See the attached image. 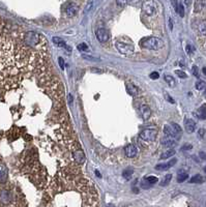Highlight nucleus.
<instances>
[{"label": "nucleus", "instance_id": "nucleus-20", "mask_svg": "<svg viewBox=\"0 0 206 207\" xmlns=\"http://www.w3.org/2000/svg\"><path fill=\"white\" fill-rule=\"evenodd\" d=\"M133 173H134V170H133V169H129H129H125V170L122 172V176L124 177L125 179L129 180V179L132 178Z\"/></svg>", "mask_w": 206, "mask_h": 207}, {"label": "nucleus", "instance_id": "nucleus-22", "mask_svg": "<svg viewBox=\"0 0 206 207\" xmlns=\"http://www.w3.org/2000/svg\"><path fill=\"white\" fill-rule=\"evenodd\" d=\"M171 127H172V129H173V131L175 132V134L177 135V137H179L180 134H181V132H182L181 127H180L177 123H175V122H172V123H171Z\"/></svg>", "mask_w": 206, "mask_h": 207}, {"label": "nucleus", "instance_id": "nucleus-6", "mask_svg": "<svg viewBox=\"0 0 206 207\" xmlns=\"http://www.w3.org/2000/svg\"><path fill=\"white\" fill-rule=\"evenodd\" d=\"M97 37L99 43H106L109 39V33L105 28H99L97 31Z\"/></svg>", "mask_w": 206, "mask_h": 207}, {"label": "nucleus", "instance_id": "nucleus-7", "mask_svg": "<svg viewBox=\"0 0 206 207\" xmlns=\"http://www.w3.org/2000/svg\"><path fill=\"white\" fill-rule=\"evenodd\" d=\"M176 159H172L170 161H168V163L166 164H158V165L156 166V169L158 171H166L168 170V169H170L171 167H173L174 165L176 164Z\"/></svg>", "mask_w": 206, "mask_h": 207}, {"label": "nucleus", "instance_id": "nucleus-11", "mask_svg": "<svg viewBox=\"0 0 206 207\" xmlns=\"http://www.w3.org/2000/svg\"><path fill=\"white\" fill-rule=\"evenodd\" d=\"M140 113H141V115H142L143 119L147 120L150 117V115H151V110L149 109L148 106L143 105V106H141V108H140Z\"/></svg>", "mask_w": 206, "mask_h": 207}, {"label": "nucleus", "instance_id": "nucleus-41", "mask_svg": "<svg viewBox=\"0 0 206 207\" xmlns=\"http://www.w3.org/2000/svg\"><path fill=\"white\" fill-rule=\"evenodd\" d=\"M141 0H131V2L133 3V4H135V3H138V2H140Z\"/></svg>", "mask_w": 206, "mask_h": 207}, {"label": "nucleus", "instance_id": "nucleus-24", "mask_svg": "<svg viewBox=\"0 0 206 207\" xmlns=\"http://www.w3.org/2000/svg\"><path fill=\"white\" fill-rule=\"evenodd\" d=\"M203 2H202V0H196L195 2V13H199L201 11V9H203Z\"/></svg>", "mask_w": 206, "mask_h": 207}, {"label": "nucleus", "instance_id": "nucleus-5", "mask_svg": "<svg viewBox=\"0 0 206 207\" xmlns=\"http://www.w3.org/2000/svg\"><path fill=\"white\" fill-rule=\"evenodd\" d=\"M38 41H40V35L36 34L34 32H29L25 35L24 41L26 43L28 46H35V45L38 44Z\"/></svg>", "mask_w": 206, "mask_h": 207}, {"label": "nucleus", "instance_id": "nucleus-23", "mask_svg": "<svg viewBox=\"0 0 206 207\" xmlns=\"http://www.w3.org/2000/svg\"><path fill=\"white\" fill-rule=\"evenodd\" d=\"M190 182L191 183H201V182H203V177H202L201 175H195V176L191 178Z\"/></svg>", "mask_w": 206, "mask_h": 207}, {"label": "nucleus", "instance_id": "nucleus-38", "mask_svg": "<svg viewBox=\"0 0 206 207\" xmlns=\"http://www.w3.org/2000/svg\"><path fill=\"white\" fill-rule=\"evenodd\" d=\"M200 157H201L202 159H206V152H203V151H201V152L199 153Z\"/></svg>", "mask_w": 206, "mask_h": 207}, {"label": "nucleus", "instance_id": "nucleus-21", "mask_svg": "<svg viewBox=\"0 0 206 207\" xmlns=\"http://www.w3.org/2000/svg\"><path fill=\"white\" fill-rule=\"evenodd\" d=\"M198 117L200 118V119H206V107L205 106H202L201 108L199 109V111H198Z\"/></svg>", "mask_w": 206, "mask_h": 207}, {"label": "nucleus", "instance_id": "nucleus-43", "mask_svg": "<svg viewBox=\"0 0 206 207\" xmlns=\"http://www.w3.org/2000/svg\"><path fill=\"white\" fill-rule=\"evenodd\" d=\"M170 26H169V28H170V30H172L173 29V26H172V22H171V20H170Z\"/></svg>", "mask_w": 206, "mask_h": 207}, {"label": "nucleus", "instance_id": "nucleus-9", "mask_svg": "<svg viewBox=\"0 0 206 207\" xmlns=\"http://www.w3.org/2000/svg\"><path fill=\"white\" fill-rule=\"evenodd\" d=\"M125 88H126V92L132 96H137L139 94V89L137 86H135L132 83H126L125 84Z\"/></svg>", "mask_w": 206, "mask_h": 207}, {"label": "nucleus", "instance_id": "nucleus-30", "mask_svg": "<svg viewBox=\"0 0 206 207\" xmlns=\"http://www.w3.org/2000/svg\"><path fill=\"white\" fill-rule=\"evenodd\" d=\"M77 49L79 51H82V52H84V51H86V52H87V51H88V46L85 44V43H82V44L78 45Z\"/></svg>", "mask_w": 206, "mask_h": 207}, {"label": "nucleus", "instance_id": "nucleus-8", "mask_svg": "<svg viewBox=\"0 0 206 207\" xmlns=\"http://www.w3.org/2000/svg\"><path fill=\"white\" fill-rule=\"evenodd\" d=\"M124 153L127 157H135L137 155V153H138V149H137V147L135 145L129 144L124 148Z\"/></svg>", "mask_w": 206, "mask_h": 207}, {"label": "nucleus", "instance_id": "nucleus-1", "mask_svg": "<svg viewBox=\"0 0 206 207\" xmlns=\"http://www.w3.org/2000/svg\"><path fill=\"white\" fill-rule=\"evenodd\" d=\"M141 47L143 49H147V50H158L161 49L164 44L163 41L160 39L158 37H147V38H143L140 43Z\"/></svg>", "mask_w": 206, "mask_h": 207}, {"label": "nucleus", "instance_id": "nucleus-29", "mask_svg": "<svg viewBox=\"0 0 206 207\" xmlns=\"http://www.w3.org/2000/svg\"><path fill=\"white\" fill-rule=\"evenodd\" d=\"M145 180L148 183H150V184H153V183L158 182V177H156V176H148L147 178H145Z\"/></svg>", "mask_w": 206, "mask_h": 207}, {"label": "nucleus", "instance_id": "nucleus-44", "mask_svg": "<svg viewBox=\"0 0 206 207\" xmlns=\"http://www.w3.org/2000/svg\"><path fill=\"white\" fill-rule=\"evenodd\" d=\"M199 133H200V136H201V137H202V136H203L204 135V131H203V129H200V131H199Z\"/></svg>", "mask_w": 206, "mask_h": 207}, {"label": "nucleus", "instance_id": "nucleus-35", "mask_svg": "<svg viewBox=\"0 0 206 207\" xmlns=\"http://www.w3.org/2000/svg\"><path fill=\"white\" fill-rule=\"evenodd\" d=\"M58 62H59L60 68H61V70H63V68H64V60H63V58H62V57H59V58H58Z\"/></svg>", "mask_w": 206, "mask_h": 207}, {"label": "nucleus", "instance_id": "nucleus-47", "mask_svg": "<svg viewBox=\"0 0 206 207\" xmlns=\"http://www.w3.org/2000/svg\"><path fill=\"white\" fill-rule=\"evenodd\" d=\"M204 96L206 97V89H205V91H204Z\"/></svg>", "mask_w": 206, "mask_h": 207}, {"label": "nucleus", "instance_id": "nucleus-10", "mask_svg": "<svg viewBox=\"0 0 206 207\" xmlns=\"http://www.w3.org/2000/svg\"><path fill=\"white\" fill-rule=\"evenodd\" d=\"M184 127H185V131L189 134L194 133L196 129L195 121L193 119H185V121H184Z\"/></svg>", "mask_w": 206, "mask_h": 207}, {"label": "nucleus", "instance_id": "nucleus-45", "mask_svg": "<svg viewBox=\"0 0 206 207\" xmlns=\"http://www.w3.org/2000/svg\"><path fill=\"white\" fill-rule=\"evenodd\" d=\"M202 72H203V74L206 76V68H203V70H202Z\"/></svg>", "mask_w": 206, "mask_h": 207}, {"label": "nucleus", "instance_id": "nucleus-17", "mask_svg": "<svg viewBox=\"0 0 206 207\" xmlns=\"http://www.w3.org/2000/svg\"><path fill=\"white\" fill-rule=\"evenodd\" d=\"M171 180H172V174H167L163 177V179H162V181H161L160 184L162 185V186H166V185H168L170 182H171Z\"/></svg>", "mask_w": 206, "mask_h": 207}, {"label": "nucleus", "instance_id": "nucleus-36", "mask_svg": "<svg viewBox=\"0 0 206 207\" xmlns=\"http://www.w3.org/2000/svg\"><path fill=\"white\" fill-rule=\"evenodd\" d=\"M171 1V3H172V5H173V7H174V9H177V6H178V0H170Z\"/></svg>", "mask_w": 206, "mask_h": 207}, {"label": "nucleus", "instance_id": "nucleus-40", "mask_svg": "<svg viewBox=\"0 0 206 207\" xmlns=\"http://www.w3.org/2000/svg\"><path fill=\"white\" fill-rule=\"evenodd\" d=\"M184 2H185L186 5H190L191 4V2H192V0H184Z\"/></svg>", "mask_w": 206, "mask_h": 207}, {"label": "nucleus", "instance_id": "nucleus-14", "mask_svg": "<svg viewBox=\"0 0 206 207\" xmlns=\"http://www.w3.org/2000/svg\"><path fill=\"white\" fill-rule=\"evenodd\" d=\"M74 157L75 159L78 161L79 164H83L85 161V155H84L83 151L82 150H77L74 152Z\"/></svg>", "mask_w": 206, "mask_h": 207}, {"label": "nucleus", "instance_id": "nucleus-28", "mask_svg": "<svg viewBox=\"0 0 206 207\" xmlns=\"http://www.w3.org/2000/svg\"><path fill=\"white\" fill-rule=\"evenodd\" d=\"M206 87V83L204 82V81H198L197 83H196V89L197 90H202L204 89V88Z\"/></svg>", "mask_w": 206, "mask_h": 207}, {"label": "nucleus", "instance_id": "nucleus-19", "mask_svg": "<svg viewBox=\"0 0 206 207\" xmlns=\"http://www.w3.org/2000/svg\"><path fill=\"white\" fill-rule=\"evenodd\" d=\"M53 41H54V44L56 45V46H58V47H61V48H66V44H65V41H62L60 37H53Z\"/></svg>", "mask_w": 206, "mask_h": 207}, {"label": "nucleus", "instance_id": "nucleus-34", "mask_svg": "<svg viewBox=\"0 0 206 207\" xmlns=\"http://www.w3.org/2000/svg\"><path fill=\"white\" fill-rule=\"evenodd\" d=\"M192 73H193V75L195 77L199 78V68H198L197 66H193V68H192Z\"/></svg>", "mask_w": 206, "mask_h": 207}, {"label": "nucleus", "instance_id": "nucleus-48", "mask_svg": "<svg viewBox=\"0 0 206 207\" xmlns=\"http://www.w3.org/2000/svg\"><path fill=\"white\" fill-rule=\"evenodd\" d=\"M204 171H205V172H206V167H205V168H204Z\"/></svg>", "mask_w": 206, "mask_h": 207}, {"label": "nucleus", "instance_id": "nucleus-27", "mask_svg": "<svg viewBox=\"0 0 206 207\" xmlns=\"http://www.w3.org/2000/svg\"><path fill=\"white\" fill-rule=\"evenodd\" d=\"M188 177H189V175L186 173H179L177 177V181L178 182H183V181H185L188 179Z\"/></svg>", "mask_w": 206, "mask_h": 207}, {"label": "nucleus", "instance_id": "nucleus-3", "mask_svg": "<svg viewBox=\"0 0 206 207\" xmlns=\"http://www.w3.org/2000/svg\"><path fill=\"white\" fill-rule=\"evenodd\" d=\"M117 50L121 53V54H124V55H129V54H133L135 51V48L133 45L131 44H126V43H121V41H117L116 44Z\"/></svg>", "mask_w": 206, "mask_h": 207}, {"label": "nucleus", "instance_id": "nucleus-42", "mask_svg": "<svg viewBox=\"0 0 206 207\" xmlns=\"http://www.w3.org/2000/svg\"><path fill=\"white\" fill-rule=\"evenodd\" d=\"M92 72H93V73H102V70H94V68H92Z\"/></svg>", "mask_w": 206, "mask_h": 207}, {"label": "nucleus", "instance_id": "nucleus-46", "mask_svg": "<svg viewBox=\"0 0 206 207\" xmlns=\"http://www.w3.org/2000/svg\"><path fill=\"white\" fill-rule=\"evenodd\" d=\"M202 2H203V5L206 6V0H202Z\"/></svg>", "mask_w": 206, "mask_h": 207}, {"label": "nucleus", "instance_id": "nucleus-32", "mask_svg": "<svg viewBox=\"0 0 206 207\" xmlns=\"http://www.w3.org/2000/svg\"><path fill=\"white\" fill-rule=\"evenodd\" d=\"M150 79H152V80H158V78H160V74H158V72H153L150 74Z\"/></svg>", "mask_w": 206, "mask_h": 207}, {"label": "nucleus", "instance_id": "nucleus-2", "mask_svg": "<svg viewBox=\"0 0 206 207\" xmlns=\"http://www.w3.org/2000/svg\"><path fill=\"white\" fill-rule=\"evenodd\" d=\"M156 134H158V132L156 129H146L141 132L139 137L145 142H151L156 138Z\"/></svg>", "mask_w": 206, "mask_h": 207}, {"label": "nucleus", "instance_id": "nucleus-16", "mask_svg": "<svg viewBox=\"0 0 206 207\" xmlns=\"http://www.w3.org/2000/svg\"><path fill=\"white\" fill-rule=\"evenodd\" d=\"M162 144L165 147H173L175 145V141L172 137H167L166 139L163 140Z\"/></svg>", "mask_w": 206, "mask_h": 207}, {"label": "nucleus", "instance_id": "nucleus-15", "mask_svg": "<svg viewBox=\"0 0 206 207\" xmlns=\"http://www.w3.org/2000/svg\"><path fill=\"white\" fill-rule=\"evenodd\" d=\"M164 134L167 136V137H177V135L175 134V132L173 131V129H172V127H170V125H165L164 127Z\"/></svg>", "mask_w": 206, "mask_h": 207}, {"label": "nucleus", "instance_id": "nucleus-39", "mask_svg": "<svg viewBox=\"0 0 206 207\" xmlns=\"http://www.w3.org/2000/svg\"><path fill=\"white\" fill-rule=\"evenodd\" d=\"M192 148V145H186V146H184V147H182V149H191Z\"/></svg>", "mask_w": 206, "mask_h": 207}, {"label": "nucleus", "instance_id": "nucleus-25", "mask_svg": "<svg viewBox=\"0 0 206 207\" xmlns=\"http://www.w3.org/2000/svg\"><path fill=\"white\" fill-rule=\"evenodd\" d=\"M165 81H166L170 86H172V87L175 86V80H174L173 77L169 76V75H166V76H165Z\"/></svg>", "mask_w": 206, "mask_h": 207}, {"label": "nucleus", "instance_id": "nucleus-13", "mask_svg": "<svg viewBox=\"0 0 206 207\" xmlns=\"http://www.w3.org/2000/svg\"><path fill=\"white\" fill-rule=\"evenodd\" d=\"M65 13L68 17H74L78 13V6L76 4H70L65 9Z\"/></svg>", "mask_w": 206, "mask_h": 207}, {"label": "nucleus", "instance_id": "nucleus-31", "mask_svg": "<svg viewBox=\"0 0 206 207\" xmlns=\"http://www.w3.org/2000/svg\"><path fill=\"white\" fill-rule=\"evenodd\" d=\"M175 74L177 75L179 78H182V79H185L186 77H188V75L184 72H182V70H175Z\"/></svg>", "mask_w": 206, "mask_h": 207}, {"label": "nucleus", "instance_id": "nucleus-37", "mask_svg": "<svg viewBox=\"0 0 206 207\" xmlns=\"http://www.w3.org/2000/svg\"><path fill=\"white\" fill-rule=\"evenodd\" d=\"M186 52L189 53V54H192V53L194 52V48H193V47H191V46L189 45V46L186 47Z\"/></svg>", "mask_w": 206, "mask_h": 207}, {"label": "nucleus", "instance_id": "nucleus-12", "mask_svg": "<svg viewBox=\"0 0 206 207\" xmlns=\"http://www.w3.org/2000/svg\"><path fill=\"white\" fill-rule=\"evenodd\" d=\"M198 33H199L201 36L206 37V20H202L198 23Z\"/></svg>", "mask_w": 206, "mask_h": 207}, {"label": "nucleus", "instance_id": "nucleus-18", "mask_svg": "<svg viewBox=\"0 0 206 207\" xmlns=\"http://www.w3.org/2000/svg\"><path fill=\"white\" fill-rule=\"evenodd\" d=\"M176 153V151L174 150V149H169V150L165 151L164 153H163L162 155H161V159H170V157H172L174 154Z\"/></svg>", "mask_w": 206, "mask_h": 207}, {"label": "nucleus", "instance_id": "nucleus-33", "mask_svg": "<svg viewBox=\"0 0 206 207\" xmlns=\"http://www.w3.org/2000/svg\"><path fill=\"white\" fill-rule=\"evenodd\" d=\"M127 1H129V0H116V3H117L118 6L122 7V6H124V5L126 4Z\"/></svg>", "mask_w": 206, "mask_h": 207}, {"label": "nucleus", "instance_id": "nucleus-4", "mask_svg": "<svg viewBox=\"0 0 206 207\" xmlns=\"http://www.w3.org/2000/svg\"><path fill=\"white\" fill-rule=\"evenodd\" d=\"M142 9L144 11V14H146L149 17H151V16L156 14V5L153 0H147V1H145L143 3Z\"/></svg>", "mask_w": 206, "mask_h": 207}, {"label": "nucleus", "instance_id": "nucleus-26", "mask_svg": "<svg viewBox=\"0 0 206 207\" xmlns=\"http://www.w3.org/2000/svg\"><path fill=\"white\" fill-rule=\"evenodd\" d=\"M176 13L180 16L181 18L184 17V9H183V5L181 4L180 2H178V6H177V9H176Z\"/></svg>", "mask_w": 206, "mask_h": 207}]
</instances>
